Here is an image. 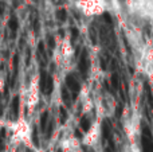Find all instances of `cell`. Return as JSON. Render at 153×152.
I'll use <instances>...</instances> for the list:
<instances>
[{
	"label": "cell",
	"mask_w": 153,
	"mask_h": 152,
	"mask_svg": "<svg viewBox=\"0 0 153 152\" xmlns=\"http://www.w3.org/2000/svg\"><path fill=\"white\" fill-rule=\"evenodd\" d=\"M101 124H102V120L98 117L94 118V121L91 123L89 131L85 133V136L82 137L81 144L86 145V147H95V145L100 144L101 140Z\"/></svg>",
	"instance_id": "5"
},
{
	"label": "cell",
	"mask_w": 153,
	"mask_h": 152,
	"mask_svg": "<svg viewBox=\"0 0 153 152\" xmlns=\"http://www.w3.org/2000/svg\"><path fill=\"white\" fill-rule=\"evenodd\" d=\"M38 101H39V74L35 75L34 80L30 82L28 89V96H27V102H28V109L32 110L36 107Z\"/></svg>",
	"instance_id": "6"
},
{
	"label": "cell",
	"mask_w": 153,
	"mask_h": 152,
	"mask_svg": "<svg viewBox=\"0 0 153 152\" xmlns=\"http://www.w3.org/2000/svg\"><path fill=\"white\" fill-rule=\"evenodd\" d=\"M93 109L95 110V117L103 120L106 117H110L114 113L116 101L111 97V94H109V93L98 94L95 97V100L93 101Z\"/></svg>",
	"instance_id": "4"
},
{
	"label": "cell",
	"mask_w": 153,
	"mask_h": 152,
	"mask_svg": "<svg viewBox=\"0 0 153 152\" xmlns=\"http://www.w3.org/2000/svg\"><path fill=\"white\" fill-rule=\"evenodd\" d=\"M53 61L59 74L65 75L73 70L75 65V51L69 35L61 38L56 42L53 54Z\"/></svg>",
	"instance_id": "1"
},
{
	"label": "cell",
	"mask_w": 153,
	"mask_h": 152,
	"mask_svg": "<svg viewBox=\"0 0 153 152\" xmlns=\"http://www.w3.org/2000/svg\"><path fill=\"white\" fill-rule=\"evenodd\" d=\"M75 8L86 18L101 16L110 10L109 0H75Z\"/></svg>",
	"instance_id": "2"
},
{
	"label": "cell",
	"mask_w": 153,
	"mask_h": 152,
	"mask_svg": "<svg viewBox=\"0 0 153 152\" xmlns=\"http://www.w3.org/2000/svg\"><path fill=\"white\" fill-rule=\"evenodd\" d=\"M81 140H78L73 135L66 136L61 143V147L63 151L66 152H79L81 151Z\"/></svg>",
	"instance_id": "7"
},
{
	"label": "cell",
	"mask_w": 153,
	"mask_h": 152,
	"mask_svg": "<svg viewBox=\"0 0 153 152\" xmlns=\"http://www.w3.org/2000/svg\"><path fill=\"white\" fill-rule=\"evenodd\" d=\"M125 4L134 18L153 23V0H125Z\"/></svg>",
	"instance_id": "3"
}]
</instances>
